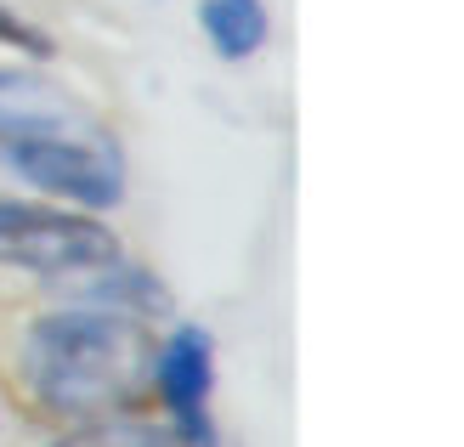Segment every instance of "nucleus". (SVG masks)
<instances>
[{
	"label": "nucleus",
	"mask_w": 464,
	"mask_h": 447,
	"mask_svg": "<svg viewBox=\"0 0 464 447\" xmlns=\"http://www.w3.org/2000/svg\"><path fill=\"white\" fill-rule=\"evenodd\" d=\"M0 181L34 199L102 216L125 199V142L74 85L45 74V63H0Z\"/></svg>",
	"instance_id": "f257e3e1"
},
{
	"label": "nucleus",
	"mask_w": 464,
	"mask_h": 447,
	"mask_svg": "<svg viewBox=\"0 0 464 447\" xmlns=\"http://www.w3.org/2000/svg\"><path fill=\"white\" fill-rule=\"evenodd\" d=\"M153 340L142 317L113 312V306H68L45 312L23 328L17 340V380L63 425H91V419L125 413L148 385Z\"/></svg>",
	"instance_id": "f03ea898"
},
{
	"label": "nucleus",
	"mask_w": 464,
	"mask_h": 447,
	"mask_svg": "<svg viewBox=\"0 0 464 447\" xmlns=\"http://www.w3.org/2000/svg\"><path fill=\"white\" fill-rule=\"evenodd\" d=\"M120 255V232H108V221H97L91 209L34 193H0V267L45 277V284H80Z\"/></svg>",
	"instance_id": "7ed1b4c3"
},
{
	"label": "nucleus",
	"mask_w": 464,
	"mask_h": 447,
	"mask_svg": "<svg viewBox=\"0 0 464 447\" xmlns=\"http://www.w3.org/2000/svg\"><path fill=\"white\" fill-rule=\"evenodd\" d=\"M148 385L159 391L165 419H170V436L181 447H216V419H210V396H216V340H210V328L176 323L170 335L153 345Z\"/></svg>",
	"instance_id": "20e7f679"
},
{
	"label": "nucleus",
	"mask_w": 464,
	"mask_h": 447,
	"mask_svg": "<svg viewBox=\"0 0 464 447\" xmlns=\"http://www.w3.org/2000/svg\"><path fill=\"white\" fill-rule=\"evenodd\" d=\"M198 34L221 63H249L272 40V6L266 0H198Z\"/></svg>",
	"instance_id": "39448f33"
},
{
	"label": "nucleus",
	"mask_w": 464,
	"mask_h": 447,
	"mask_svg": "<svg viewBox=\"0 0 464 447\" xmlns=\"http://www.w3.org/2000/svg\"><path fill=\"white\" fill-rule=\"evenodd\" d=\"M57 447H181L170 431H159V425H142V419H125V413H113V419H91V425H74Z\"/></svg>",
	"instance_id": "423d86ee"
},
{
	"label": "nucleus",
	"mask_w": 464,
	"mask_h": 447,
	"mask_svg": "<svg viewBox=\"0 0 464 447\" xmlns=\"http://www.w3.org/2000/svg\"><path fill=\"white\" fill-rule=\"evenodd\" d=\"M0 52H17V57H29V63H52L57 40L45 34L34 17H23L17 6H6V0H0Z\"/></svg>",
	"instance_id": "0eeeda50"
},
{
	"label": "nucleus",
	"mask_w": 464,
	"mask_h": 447,
	"mask_svg": "<svg viewBox=\"0 0 464 447\" xmlns=\"http://www.w3.org/2000/svg\"><path fill=\"white\" fill-rule=\"evenodd\" d=\"M0 413H6V408H0Z\"/></svg>",
	"instance_id": "6e6552de"
}]
</instances>
